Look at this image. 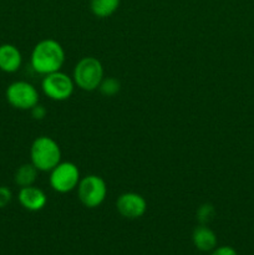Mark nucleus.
Instances as JSON below:
<instances>
[{"label":"nucleus","mask_w":254,"mask_h":255,"mask_svg":"<svg viewBox=\"0 0 254 255\" xmlns=\"http://www.w3.org/2000/svg\"><path fill=\"white\" fill-rule=\"evenodd\" d=\"M30 161L40 172H50L61 162V148L54 138L40 136L30 147Z\"/></svg>","instance_id":"nucleus-2"},{"label":"nucleus","mask_w":254,"mask_h":255,"mask_svg":"<svg viewBox=\"0 0 254 255\" xmlns=\"http://www.w3.org/2000/svg\"><path fill=\"white\" fill-rule=\"evenodd\" d=\"M22 64V55L20 50L12 44L0 45V70L6 74L19 71Z\"/></svg>","instance_id":"nucleus-10"},{"label":"nucleus","mask_w":254,"mask_h":255,"mask_svg":"<svg viewBox=\"0 0 254 255\" xmlns=\"http://www.w3.org/2000/svg\"><path fill=\"white\" fill-rule=\"evenodd\" d=\"M6 101L16 110L27 111L39 104V92L36 87L27 81H14L5 91Z\"/></svg>","instance_id":"nucleus-7"},{"label":"nucleus","mask_w":254,"mask_h":255,"mask_svg":"<svg viewBox=\"0 0 254 255\" xmlns=\"http://www.w3.org/2000/svg\"><path fill=\"white\" fill-rule=\"evenodd\" d=\"M37 169L34 164L30 162V163H24L16 169L14 174V182L15 184L22 188V187H29L34 186L35 181L37 178Z\"/></svg>","instance_id":"nucleus-12"},{"label":"nucleus","mask_w":254,"mask_h":255,"mask_svg":"<svg viewBox=\"0 0 254 255\" xmlns=\"http://www.w3.org/2000/svg\"><path fill=\"white\" fill-rule=\"evenodd\" d=\"M80 169L72 162H60L50 171V187L57 193H70L77 188L80 183Z\"/></svg>","instance_id":"nucleus-5"},{"label":"nucleus","mask_w":254,"mask_h":255,"mask_svg":"<svg viewBox=\"0 0 254 255\" xmlns=\"http://www.w3.org/2000/svg\"><path fill=\"white\" fill-rule=\"evenodd\" d=\"M209 255H238V253H237L236 249L232 248V247L223 246V247H218V248L216 247Z\"/></svg>","instance_id":"nucleus-17"},{"label":"nucleus","mask_w":254,"mask_h":255,"mask_svg":"<svg viewBox=\"0 0 254 255\" xmlns=\"http://www.w3.org/2000/svg\"><path fill=\"white\" fill-rule=\"evenodd\" d=\"M30 112H31L32 119H35V120H42L47 114L46 109H45V107L40 104L35 105V106L30 110Z\"/></svg>","instance_id":"nucleus-18"},{"label":"nucleus","mask_w":254,"mask_h":255,"mask_svg":"<svg viewBox=\"0 0 254 255\" xmlns=\"http://www.w3.org/2000/svg\"><path fill=\"white\" fill-rule=\"evenodd\" d=\"M41 89L45 96L52 101H66L74 94L75 82L72 77L60 70L45 75L41 81Z\"/></svg>","instance_id":"nucleus-6"},{"label":"nucleus","mask_w":254,"mask_h":255,"mask_svg":"<svg viewBox=\"0 0 254 255\" xmlns=\"http://www.w3.org/2000/svg\"><path fill=\"white\" fill-rule=\"evenodd\" d=\"M120 89H121V84H120L119 80L114 79V77H107V79H104L99 86L100 92L106 97L115 96V95L120 91Z\"/></svg>","instance_id":"nucleus-14"},{"label":"nucleus","mask_w":254,"mask_h":255,"mask_svg":"<svg viewBox=\"0 0 254 255\" xmlns=\"http://www.w3.org/2000/svg\"><path fill=\"white\" fill-rule=\"evenodd\" d=\"M77 196L86 208H97L104 203L107 196V186L104 178L96 174H89L80 179Z\"/></svg>","instance_id":"nucleus-4"},{"label":"nucleus","mask_w":254,"mask_h":255,"mask_svg":"<svg viewBox=\"0 0 254 255\" xmlns=\"http://www.w3.org/2000/svg\"><path fill=\"white\" fill-rule=\"evenodd\" d=\"M117 212L124 218L138 219L146 213L147 202L143 196L136 192H126L122 193L116 201Z\"/></svg>","instance_id":"nucleus-8"},{"label":"nucleus","mask_w":254,"mask_h":255,"mask_svg":"<svg viewBox=\"0 0 254 255\" xmlns=\"http://www.w3.org/2000/svg\"><path fill=\"white\" fill-rule=\"evenodd\" d=\"M65 62V50L59 41L45 39L37 42L30 55V65L36 74L49 75L60 71Z\"/></svg>","instance_id":"nucleus-1"},{"label":"nucleus","mask_w":254,"mask_h":255,"mask_svg":"<svg viewBox=\"0 0 254 255\" xmlns=\"http://www.w3.org/2000/svg\"><path fill=\"white\" fill-rule=\"evenodd\" d=\"M12 199V193L10 191V188L5 186H0V209L7 207V204L11 202Z\"/></svg>","instance_id":"nucleus-16"},{"label":"nucleus","mask_w":254,"mask_h":255,"mask_svg":"<svg viewBox=\"0 0 254 255\" xmlns=\"http://www.w3.org/2000/svg\"><path fill=\"white\" fill-rule=\"evenodd\" d=\"M17 201L20 206L29 212H39L45 208L47 203V197L44 191L35 186L22 187L17 193Z\"/></svg>","instance_id":"nucleus-9"},{"label":"nucleus","mask_w":254,"mask_h":255,"mask_svg":"<svg viewBox=\"0 0 254 255\" xmlns=\"http://www.w3.org/2000/svg\"><path fill=\"white\" fill-rule=\"evenodd\" d=\"M214 208L212 204H203L198 208L197 211V218H198L199 223L201 224H207L213 219L214 217Z\"/></svg>","instance_id":"nucleus-15"},{"label":"nucleus","mask_w":254,"mask_h":255,"mask_svg":"<svg viewBox=\"0 0 254 255\" xmlns=\"http://www.w3.org/2000/svg\"><path fill=\"white\" fill-rule=\"evenodd\" d=\"M121 0H90V9L97 17H109L117 11Z\"/></svg>","instance_id":"nucleus-13"},{"label":"nucleus","mask_w":254,"mask_h":255,"mask_svg":"<svg viewBox=\"0 0 254 255\" xmlns=\"http://www.w3.org/2000/svg\"><path fill=\"white\" fill-rule=\"evenodd\" d=\"M72 80L75 82V86L84 91L97 90L104 80V66L101 61L94 56L82 57L75 65Z\"/></svg>","instance_id":"nucleus-3"},{"label":"nucleus","mask_w":254,"mask_h":255,"mask_svg":"<svg viewBox=\"0 0 254 255\" xmlns=\"http://www.w3.org/2000/svg\"><path fill=\"white\" fill-rule=\"evenodd\" d=\"M192 242L198 251L212 252L217 247L218 239L216 233L209 227H207V224H201L194 228L192 233Z\"/></svg>","instance_id":"nucleus-11"}]
</instances>
